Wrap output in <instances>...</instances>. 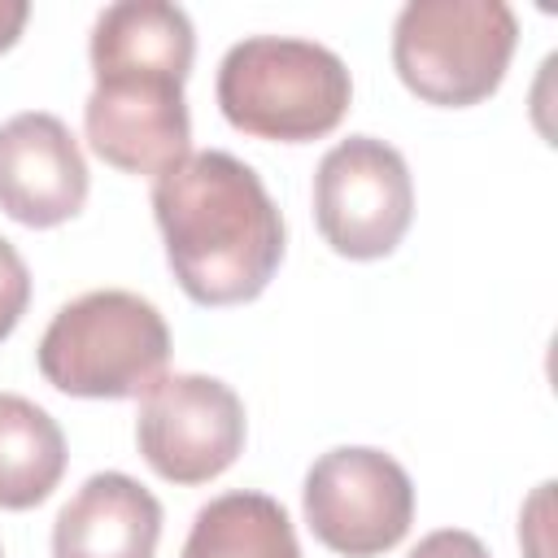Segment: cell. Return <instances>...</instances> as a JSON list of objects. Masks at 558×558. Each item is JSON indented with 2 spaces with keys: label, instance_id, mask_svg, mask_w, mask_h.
Wrapping results in <instances>:
<instances>
[{
  "label": "cell",
  "instance_id": "cell-10",
  "mask_svg": "<svg viewBox=\"0 0 558 558\" xmlns=\"http://www.w3.org/2000/svg\"><path fill=\"white\" fill-rule=\"evenodd\" d=\"M161 541V501L122 471H100L61 506L52 558H153Z\"/></svg>",
  "mask_w": 558,
  "mask_h": 558
},
{
  "label": "cell",
  "instance_id": "cell-1",
  "mask_svg": "<svg viewBox=\"0 0 558 558\" xmlns=\"http://www.w3.org/2000/svg\"><path fill=\"white\" fill-rule=\"evenodd\" d=\"M96 87L83 105V131L100 161L126 174L161 179L192 157V118L183 83L196 57L192 17L166 0H118L92 26Z\"/></svg>",
  "mask_w": 558,
  "mask_h": 558
},
{
  "label": "cell",
  "instance_id": "cell-15",
  "mask_svg": "<svg viewBox=\"0 0 558 558\" xmlns=\"http://www.w3.org/2000/svg\"><path fill=\"white\" fill-rule=\"evenodd\" d=\"M26 17H31V4L26 0H0V52H9L17 44Z\"/></svg>",
  "mask_w": 558,
  "mask_h": 558
},
{
  "label": "cell",
  "instance_id": "cell-7",
  "mask_svg": "<svg viewBox=\"0 0 558 558\" xmlns=\"http://www.w3.org/2000/svg\"><path fill=\"white\" fill-rule=\"evenodd\" d=\"M414 218V183L405 157L375 140L349 135L323 153L314 170V222L349 262L388 257Z\"/></svg>",
  "mask_w": 558,
  "mask_h": 558
},
{
  "label": "cell",
  "instance_id": "cell-8",
  "mask_svg": "<svg viewBox=\"0 0 558 558\" xmlns=\"http://www.w3.org/2000/svg\"><path fill=\"white\" fill-rule=\"evenodd\" d=\"M144 462L170 484H209L244 449V401L214 375H161L135 414Z\"/></svg>",
  "mask_w": 558,
  "mask_h": 558
},
{
  "label": "cell",
  "instance_id": "cell-3",
  "mask_svg": "<svg viewBox=\"0 0 558 558\" xmlns=\"http://www.w3.org/2000/svg\"><path fill=\"white\" fill-rule=\"evenodd\" d=\"M214 92L235 131L253 140L310 144L340 126L353 100V78L349 65L314 39L248 35L227 48Z\"/></svg>",
  "mask_w": 558,
  "mask_h": 558
},
{
  "label": "cell",
  "instance_id": "cell-2",
  "mask_svg": "<svg viewBox=\"0 0 558 558\" xmlns=\"http://www.w3.org/2000/svg\"><path fill=\"white\" fill-rule=\"evenodd\" d=\"M166 262L196 305H244L283 262V214L262 174L231 153H192L153 179Z\"/></svg>",
  "mask_w": 558,
  "mask_h": 558
},
{
  "label": "cell",
  "instance_id": "cell-6",
  "mask_svg": "<svg viewBox=\"0 0 558 558\" xmlns=\"http://www.w3.org/2000/svg\"><path fill=\"white\" fill-rule=\"evenodd\" d=\"M305 523L331 554L379 558L397 549L414 523V484L405 466L371 445L327 449L301 488Z\"/></svg>",
  "mask_w": 558,
  "mask_h": 558
},
{
  "label": "cell",
  "instance_id": "cell-5",
  "mask_svg": "<svg viewBox=\"0 0 558 558\" xmlns=\"http://www.w3.org/2000/svg\"><path fill=\"white\" fill-rule=\"evenodd\" d=\"M519 17L501 0H410L392 22V70L427 105L488 100L514 57Z\"/></svg>",
  "mask_w": 558,
  "mask_h": 558
},
{
  "label": "cell",
  "instance_id": "cell-13",
  "mask_svg": "<svg viewBox=\"0 0 558 558\" xmlns=\"http://www.w3.org/2000/svg\"><path fill=\"white\" fill-rule=\"evenodd\" d=\"M26 305H31V270H26L22 253L0 235V340L13 336Z\"/></svg>",
  "mask_w": 558,
  "mask_h": 558
},
{
  "label": "cell",
  "instance_id": "cell-11",
  "mask_svg": "<svg viewBox=\"0 0 558 558\" xmlns=\"http://www.w3.org/2000/svg\"><path fill=\"white\" fill-rule=\"evenodd\" d=\"M65 475V436L31 397L0 392V510H31Z\"/></svg>",
  "mask_w": 558,
  "mask_h": 558
},
{
  "label": "cell",
  "instance_id": "cell-16",
  "mask_svg": "<svg viewBox=\"0 0 558 558\" xmlns=\"http://www.w3.org/2000/svg\"><path fill=\"white\" fill-rule=\"evenodd\" d=\"M0 558H4V554H0Z\"/></svg>",
  "mask_w": 558,
  "mask_h": 558
},
{
  "label": "cell",
  "instance_id": "cell-4",
  "mask_svg": "<svg viewBox=\"0 0 558 558\" xmlns=\"http://www.w3.org/2000/svg\"><path fill=\"white\" fill-rule=\"evenodd\" d=\"M39 375L65 397H144L170 362V327L153 301L126 288L83 292L61 305L35 349Z\"/></svg>",
  "mask_w": 558,
  "mask_h": 558
},
{
  "label": "cell",
  "instance_id": "cell-12",
  "mask_svg": "<svg viewBox=\"0 0 558 558\" xmlns=\"http://www.w3.org/2000/svg\"><path fill=\"white\" fill-rule=\"evenodd\" d=\"M179 558H301V545L275 497L240 488L196 510Z\"/></svg>",
  "mask_w": 558,
  "mask_h": 558
},
{
  "label": "cell",
  "instance_id": "cell-9",
  "mask_svg": "<svg viewBox=\"0 0 558 558\" xmlns=\"http://www.w3.org/2000/svg\"><path fill=\"white\" fill-rule=\"evenodd\" d=\"M92 174L57 113L31 109L0 126V209L22 227H61L87 201Z\"/></svg>",
  "mask_w": 558,
  "mask_h": 558
},
{
  "label": "cell",
  "instance_id": "cell-14",
  "mask_svg": "<svg viewBox=\"0 0 558 558\" xmlns=\"http://www.w3.org/2000/svg\"><path fill=\"white\" fill-rule=\"evenodd\" d=\"M410 558H493V554L484 549V541H480L475 532L440 527V532L423 536V541L410 549Z\"/></svg>",
  "mask_w": 558,
  "mask_h": 558
}]
</instances>
